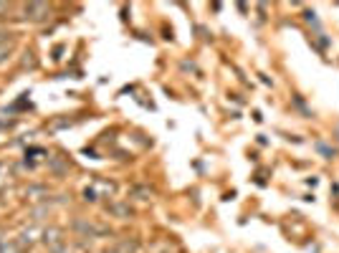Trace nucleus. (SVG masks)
Instances as JSON below:
<instances>
[{
  "instance_id": "nucleus-1",
  "label": "nucleus",
  "mask_w": 339,
  "mask_h": 253,
  "mask_svg": "<svg viewBox=\"0 0 339 253\" xmlns=\"http://www.w3.org/2000/svg\"><path fill=\"white\" fill-rule=\"evenodd\" d=\"M316 150H319L324 157H334V150H329V147H327V144H321V142L316 144Z\"/></svg>"
}]
</instances>
